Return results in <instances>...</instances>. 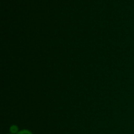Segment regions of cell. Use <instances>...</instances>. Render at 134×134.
I'll return each mask as SVG.
<instances>
[{"label": "cell", "mask_w": 134, "mask_h": 134, "mask_svg": "<svg viewBox=\"0 0 134 134\" xmlns=\"http://www.w3.org/2000/svg\"><path fill=\"white\" fill-rule=\"evenodd\" d=\"M19 132L18 130V128L17 126L13 125L10 126V132L11 134H17Z\"/></svg>", "instance_id": "obj_1"}, {"label": "cell", "mask_w": 134, "mask_h": 134, "mask_svg": "<svg viewBox=\"0 0 134 134\" xmlns=\"http://www.w3.org/2000/svg\"><path fill=\"white\" fill-rule=\"evenodd\" d=\"M17 134H33L32 132H30L28 130H22L18 132V133Z\"/></svg>", "instance_id": "obj_2"}, {"label": "cell", "mask_w": 134, "mask_h": 134, "mask_svg": "<svg viewBox=\"0 0 134 134\" xmlns=\"http://www.w3.org/2000/svg\"><path fill=\"white\" fill-rule=\"evenodd\" d=\"M9 134H11V133H9Z\"/></svg>", "instance_id": "obj_3"}]
</instances>
